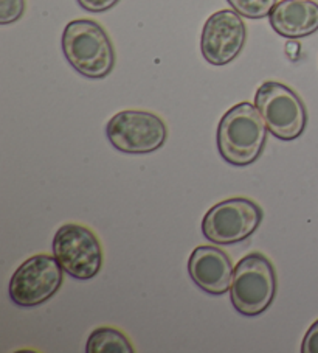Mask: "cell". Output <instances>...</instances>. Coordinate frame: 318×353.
I'll list each match as a JSON object with an SVG mask.
<instances>
[{
	"instance_id": "obj_1",
	"label": "cell",
	"mask_w": 318,
	"mask_h": 353,
	"mask_svg": "<svg viewBox=\"0 0 318 353\" xmlns=\"http://www.w3.org/2000/svg\"><path fill=\"white\" fill-rule=\"evenodd\" d=\"M268 128L255 105L242 101L219 121L216 142L219 154L235 167H247L259 159Z\"/></svg>"
},
{
	"instance_id": "obj_2",
	"label": "cell",
	"mask_w": 318,
	"mask_h": 353,
	"mask_svg": "<svg viewBox=\"0 0 318 353\" xmlns=\"http://www.w3.org/2000/svg\"><path fill=\"white\" fill-rule=\"evenodd\" d=\"M63 52L73 69L85 78L100 80L114 70V44L106 30L95 21L76 19L67 23Z\"/></svg>"
},
{
	"instance_id": "obj_3",
	"label": "cell",
	"mask_w": 318,
	"mask_h": 353,
	"mask_svg": "<svg viewBox=\"0 0 318 353\" xmlns=\"http://www.w3.org/2000/svg\"><path fill=\"white\" fill-rule=\"evenodd\" d=\"M277 271L266 255L252 252L240 260L233 271L230 299L237 313L248 318L259 316L277 296Z\"/></svg>"
},
{
	"instance_id": "obj_4",
	"label": "cell",
	"mask_w": 318,
	"mask_h": 353,
	"mask_svg": "<svg viewBox=\"0 0 318 353\" xmlns=\"http://www.w3.org/2000/svg\"><path fill=\"white\" fill-rule=\"evenodd\" d=\"M255 106L275 137L295 140L308 125V111L295 90L278 81L262 83L255 94Z\"/></svg>"
},
{
	"instance_id": "obj_5",
	"label": "cell",
	"mask_w": 318,
	"mask_h": 353,
	"mask_svg": "<svg viewBox=\"0 0 318 353\" xmlns=\"http://www.w3.org/2000/svg\"><path fill=\"white\" fill-rule=\"evenodd\" d=\"M106 136L112 147L121 153L149 154L167 142L168 128L156 114L127 109L107 121Z\"/></svg>"
},
{
	"instance_id": "obj_6",
	"label": "cell",
	"mask_w": 318,
	"mask_h": 353,
	"mask_svg": "<svg viewBox=\"0 0 318 353\" xmlns=\"http://www.w3.org/2000/svg\"><path fill=\"white\" fill-rule=\"evenodd\" d=\"M262 209L248 198H230L206 212L202 234L215 245H235L247 240L261 226Z\"/></svg>"
},
{
	"instance_id": "obj_7",
	"label": "cell",
	"mask_w": 318,
	"mask_h": 353,
	"mask_svg": "<svg viewBox=\"0 0 318 353\" xmlns=\"http://www.w3.org/2000/svg\"><path fill=\"white\" fill-rule=\"evenodd\" d=\"M64 272L54 255H33L17 268L10 280L11 301L23 308L42 305L58 293Z\"/></svg>"
},
{
	"instance_id": "obj_8",
	"label": "cell",
	"mask_w": 318,
	"mask_h": 353,
	"mask_svg": "<svg viewBox=\"0 0 318 353\" xmlns=\"http://www.w3.org/2000/svg\"><path fill=\"white\" fill-rule=\"evenodd\" d=\"M52 249L61 268L72 277L87 280L101 271V243L89 228L81 224H64L59 228Z\"/></svg>"
},
{
	"instance_id": "obj_9",
	"label": "cell",
	"mask_w": 318,
	"mask_h": 353,
	"mask_svg": "<svg viewBox=\"0 0 318 353\" xmlns=\"http://www.w3.org/2000/svg\"><path fill=\"white\" fill-rule=\"evenodd\" d=\"M247 39L246 23L235 10H221L208 17L200 38V50L206 63L225 65L236 59Z\"/></svg>"
},
{
	"instance_id": "obj_10",
	"label": "cell",
	"mask_w": 318,
	"mask_h": 353,
	"mask_svg": "<svg viewBox=\"0 0 318 353\" xmlns=\"http://www.w3.org/2000/svg\"><path fill=\"white\" fill-rule=\"evenodd\" d=\"M233 271L229 255L216 246H199L189 255V277L211 296H222L230 291Z\"/></svg>"
},
{
	"instance_id": "obj_11",
	"label": "cell",
	"mask_w": 318,
	"mask_h": 353,
	"mask_svg": "<svg viewBox=\"0 0 318 353\" xmlns=\"http://www.w3.org/2000/svg\"><path fill=\"white\" fill-rule=\"evenodd\" d=\"M268 19L272 28L283 38H306L318 32V3L314 0H281Z\"/></svg>"
},
{
	"instance_id": "obj_12",
	"label": "cell",
	"mask_w": 318,
	"mask_h": 353,
	"mask_svg": "<svg viewBox=\"0 0 318 353\" xmlns=\"http://www.w3.org/2000/svg\"><path fill=\"white\" fill-rule=\"evenodd\" d=\"M87 353H132L134 347L123 332L114 327H100L90 333L85 344Z\"/></svg>"
},
{
	"instance_id": "obj_13",
	"label": "cell",
	"mask_w": 318,
	"mask_h": 353,
	"mask_svg": "<svg viewBox=\"0 0 318 353\" xmlns=\"http://www.w3.org/2000/svg\"><path fill=\"white\" fill-rule=\"evenodd\" d=\"M236 13L247 19H262L271 16L277 0H227Z\"/></svg>"
},
{
	"instance_id": "obj_14",
	"label": "cell",
	"mask_w": 318,
	"mask_h": 353,
	"mask_svg": "<svg viewBox=\"0 0 318 353\" xmlns=\"http://www.w3.org/2000/svg\"><path fill=\"white\" fill-rule=\"evenodd\" d=\"M25 13V0H0V23L8 26L21 19Z\"/></svg>"
},
{
	"instance_id": "obj_15",
	"label": "cell",
	"mask_w": 318,
	"mask_h": 353,
	"mask_svg": "<svg viewBox=\"0 0 318 353\" xmlns=\"http://www.w3.org/2000/svg\"><path fill=\"white\" fill-rule=\"evenodd\" d=\"M79 7L90 13H104V11L114 8L120 0H76Z\"/></svg>"
},
{
	"instance_id": "obj_16",
	"label": "cell",
	"mask_w": 318,
	"mask_h": 353,
	"mask_svg": "<svg viewBox=\"0 0 318 353\" xmlns=\"http://www.w3.org/2000/svg\"><path fill=\"white\" fill-rule=\"evenodd\" d=\"M303 353H318V321L310 325L301 344Z\"/></svg>"
}]
</instances>
